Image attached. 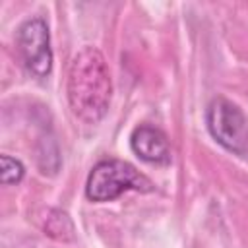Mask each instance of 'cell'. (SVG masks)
Instances as JSON below:
<instances>
[{"instance_id":"6da1fadb","label":"cell","mask_w":248,"mask_h":248,"mask_svg":"<svg viewBox=\"0 0 248 248\" xmlns=\"http://www.w3.org/2000/svg\"><path fill=\"white\" fill-rule=\"evenodd\" d=\"M68 103L78 120L97 124L108 110L112 81L103 52L95 46H83L68 70Z\"/></svg>"},{"instance_id":"7a4b0ae2","label":"cell","mask_w":248,"mask_h":248,"mask_svg":"<svg viewBox=\"0 0 248 248\" xmlns=\"http://www.w3.org/2000/svg\"><path fill=\"white\" fill-rule=\"evenodd\" d=\"M128 190L151 192L153 182L136 170L134 165L120 159H105L99 161L85 182V196L91 202H110L122 196Z\"/></svg>"},{"instance_id":"3957f363","label":"cell","mask_w":248,"mask_h":248,"mask_svg":"<svg viewBox=\"0 0 248 248\" xmlns=\"http://www.w3.org/2000/svg\"><path fill=\"white\" fill-rule=\"evenodd\" d=\"M205 120L219 145L238 157H248V118L238 105L221 95L213 97L207 105Z\"/></svg>"},{"instance_id":"277c9868","label":"cell","mask_w":248,"mask_h":248,"mask_svg":"<svg viewBox=\"0 0 248 248\" xmlns=\"http://www.w3.org/2000/svg\"><path fill=\"white\" fill-rule=\"evenodd\" d=\"M17 50L23 66L35 78H46L52 68L48 27L41 17L23 21L17 29Z\"/></svg>"},{"instance_id":"5b68a950","label":"cell","mask_w":248,"mask_h":248,"mask_svg":"<svg viewBox=\"0 0 248 248\" xmlns=\"http://www.w3.org/2000/svg\"><path fill=\"white\" fill-rule=\"evenodd\" d=\"M132 151L145 163L151 165H169L170 163V145L167 136L149 124L138 126L130 136Z\"/></svg>"},{"instance_id":"8992f818","label":"cell","mask_w":248,"mask_h":248,"mask_svg":"<svg viewBox=\"0 0 248 248\" xmlns=\"http://www.w3.org/2000/svg\"><path fill=\"white\" fill-rule=\"evenodd\" d=\"M45 234L56 238V240H74V223L68 217V213L60 211V209H48L46 217H45V225H43Z\"/></svg>"},{"instance_id":"52a82bcc","label":"cell","mask_w":248,"mask_h":248,"mask_svg":"<svg viewBox=\"0 0 248 248\" xmlns=\"http://www.w3.org/2000/svg\"><path fill=\"white\" fill-rule=\"evenodd\" d=\"M25 174V169L23 165L10 157V155H0V178H2V184L10 186V184H17Z\"/></svg>"}]
</instances>
